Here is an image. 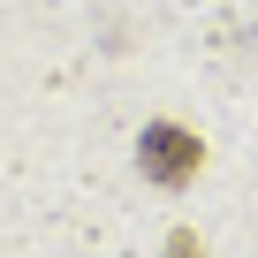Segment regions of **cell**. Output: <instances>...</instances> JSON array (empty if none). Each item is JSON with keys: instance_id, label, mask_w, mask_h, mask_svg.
Here are the masks:
<instances>
[{"instance_id": "cell-1", "label": "cell", "mask_w": 258, "mask_h": 258, "mask_svg": "<svg viewBox=\"0 0 258 258\" xmlns=\"http://www.w3.org/2000/svg\"><path fill=\"white\" fill-rule=\"evenodd\" d=\"M137 167H145V182H160V190H190L198 167H205V137L182 129V121H152L145 137H137Z\"/></svg>"}, {"instance_id": "cell-2", "label": "cell", "mask_w": 258, "mask_h": 258, "mask_svg": "<svg viewBox=\"0 0 258 258\" xmlns=\"http://www.w3.org/2000/svg\"><path fill=\"white\" fill-rule=\"evenodd\" d=\"M160 258H205V243H198V235H190V228H175V235H167V243H160Z\"/></svg>"}]
</instances>
